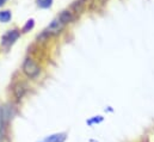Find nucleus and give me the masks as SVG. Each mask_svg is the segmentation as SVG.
I'll return each mask as SVG.
<instances>
[{"label":"nucleus","mask_w":154,"mask_h":142,"mask_svg":"<svg viewBox=\"0 0 154 142\" xmlns=\"http://www.w3.org/2000/svg\"><path fill=\"white\" fill-rule=\"evenodd\" d=\"M11 121V109L7 104L0 105V140L6 135L7 127Z\"/></svg>","instance_id":"f257e3e1"},{"label":"nucleus","mask_w":154,"mask_h":142,"mask_svg":"<svg viewBox=\"0 0 154 142\" xmlns=\"http://www.w3.org/2000/svg\"><path fill=\"white\" fill-rule=\"evenodd\" d=\"M11 12L10 11H1L0 12V22L1 23H7V22H10V19H11Z\"/></svg>","instance_id":"6e6552de"},{"label":"nucleus","mask_w":154,"mask_h":142,"mask_svg":"<svg viewBox=\"0 0 154 142\" xmlns=\"http://www.w3.org/2000/svg\"><path fill=\"white\" fill-rule=\"evenodd\" d=\"M65 23L57 17V18H55L50 24H49V26L44 30V35H57V34H60L62 30H63V28H65Z\"/></svg>","instance_id":"7ed1b4c3"},{"label":"nucleus","mask_w":154,"mask_h":142,"mask_svg":"<svg viewBox=\"0 0 154 142\" xmlns=\"http://www.w3.org/2000/svg\"><path fill=\"white\" fill-rule=\"evenodd\" d=\"M19 35H20V34H19L18 30H10L8 32H6L5 35L2 36V38H1V43H2V45L6 47V48L11 47V45L18 39Z\"/></svg>","instance_id":"20e7f679"},{"label":"nucleus","mask_w":154,"mask_h":142,"mask_svg":"<svg viewBox=\"0 0 154 142\" xmlns=\"http://www.w3.org/2000/svg\"><path fill=\"white\" fill-rule=\"evenodd\" d=\"M23 72H24V74L28 78L35 79L39 73H41V68H39V66L32 59L28 57V59H25V61L23 63Z\"/></svg>","instance_id":"f03ea898"},{"label":"nucleus","mask_w":154,"mask_h":142,"mask_svg":"<svg viewBox=\"0 0 154 142\" xmlns=\"http://www.w3.org/2000/svg\"><path fill=\"white\" fill-rule=\"evenodd\" d=\"M34 25H35V23H34V19H30V20H28V23L25 24V26H24V29H23V32H28L29 30H31V29L34 28Z\"/></svg>","instance_id":"9d476101"},{"label":"nucleus","mask_w":154,"mask_h":142,"mask_svg":"<svg viewBox=\"0 0 154 142\" xmlns=\"http://www.w3.org/2000/svg\"><path fill=\"white\" fill-rule=\"evenodd\" d=\"M6 1H7V0H0V6L5 5V4H6Z\"/></svg>","instance_id":"9b49d317"},{"label":"nucleus","mask_w":154,"mask_h":142,"mask_svg":"<svg viewBox=\"0 0 154 142\" xmlns=\"http://www.w3.org/2000/svg\"><path fill=\"white\" fill-rule=\"evenodd\" d=\"M59 18H60L65 24H68L69 22L73 20V12H72L71 10H65V11H62V12L60 13Z\"/></svg>","instance_id":"0eeeda50"},{"label":"nucleus","mask_w":154,"mask_h":142,"mask_svg":"<svg viewBox=\"0 0 154 142\" xmlns=\"http://www.w3.org/2000/svg\"><path fill=\"white\" fill-rule=\"evenodd\" d=\"M37 5L41 8H49L53 5V0H37Z\"/></svg>","instance_id":"1a4fd4ad"},{"label":"nucleus","mask_w":154,"mask_h":142,"mask_svg":"<svg viewBox=\"0 0 154 142\" xmlns=\"http://www.w3.org/2000/svg\"><path fill=\"white\" fill-rule=\"evenodd\" d=\"M25 92H26V85H25V84L18 82V84H16V85L13 86V94H14V97H16L17 99L23 98L24 94H25Z\"/></svg>","instance_id":"423d86ee"},{"label":"nucleus","mask_w":154,"mask_h":142,"mask_svg":"<svg viewBox=\"0 0 154 142\" xmlns=\"http://www.w3.org/2000/svg\"><path fill=\"white\" fill-rule=\"evenodd\" d=\"M67 140V134L66 133H57V134H53L49 135L47 137H44L42 141L39 142H65Z\"/></svg>","instance_id":"39448f33"}]
</instances>
